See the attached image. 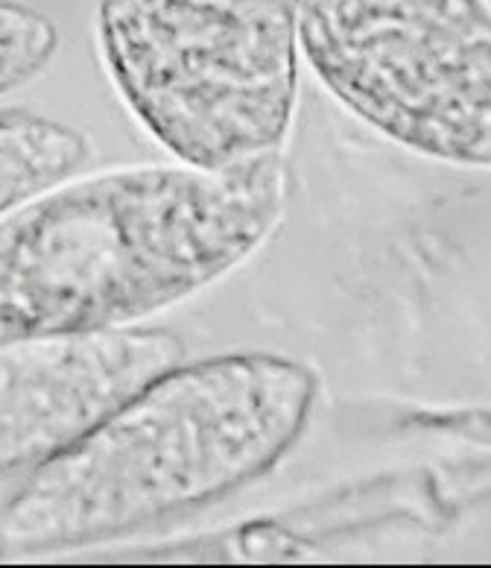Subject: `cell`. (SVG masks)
I'll return each instance as SVG.
<instances>
[{"mask_svg": "<svg viewBox=\"0 0 491 568\" xmlns=\"http://www.w3.org/2000/svg\"><path fill=\"white\" fill-rule=\"evenodd\" d=\"M284 196L282 150L50 187L0 217V341L153 317L249 258Z\"/></svg>", "mask_w": 491, "mask_h": 568, "instance_id": "6da1fadb", "label": "cell"}, {"mask_svg": "<svg viewBox=\"0 0 491 568\" xmlns=\"http://www.w3.org/2000/svg\"><path fill=\"white\" fill-rule=\"evenodd\" d=\"M105 62L170 153L228 168L282 150L298 98L293 0H100Z\"/></svg>", "mask_w": 491, "mask_h": 568, "instance_id": "3957f363", "label": "cell"}, {"mask_svg": "<svg viewBox=\"0 0 491 568\" xmlns=\"http://www.w3.org/2000/svg\"><path fill=\"white\" fill-rule=\"evenodd\" d=\"M316 375L269 352L173 366L0 510V554L35 557L153 528L264 478L305 434Z\"/></svg>", "mask_w": 491, "mask_h": 568, "instance_id": "7a4b0ae2", "label": "cell"}, {"mask_svg": "<svg viewBox=\"0 0 491 568\" xmlns=\"http://www.w3.org/2000/svg\"><path fill=\"white\" fill-rule=\"evenodd\" d=\"M91 155L82 132L30 112H0V217L62 185Z\"/></svg>", "mask_w": 491, "mask_h": 568, "instance_id": "8992f818", "label": "cell"}, {"mask_svg": "<svg viewBox=\"0 0 491 568\" xmlns=\"http://www.w3.org/2000/svg\"><path fill=\"white\" fill-rule=\"evenodd\" d=\"M298 48L389 141L491 168L489 0H293Z\"/></svg>", "mask_w": 491, "mask_h": 568, "instance_id": "277c9868", "label": "cell"}, {"mask_svg": "<svg viewBox=\"0 0 491 568\" xmlns=\"http://www.w3.org/2000/svg\"><path fill=\"white\" fill-rule=\"evenodd\" d=\"M182 357L178 334L141 325L0 341V475L62 457Z\"/></svg>", "mask_w": 491, "mask_h": 568, "instance_id": "5b68a950", "label": "cell"}, {"mask_svg": "<svg viewBox=\"0 0 491 568\" xmlns=\"http://www.w3.org/2000/svg\"><path fill=\"white\" fill-rule=\"evenodd\" d=\"M59 36L48 16L0 0V94L24 85L57 53Z\"/></svg>", "mask_w": 491, "mask_h": 568, "instance_id": "52a82bcc", "label": "cell"}]
</instances>
